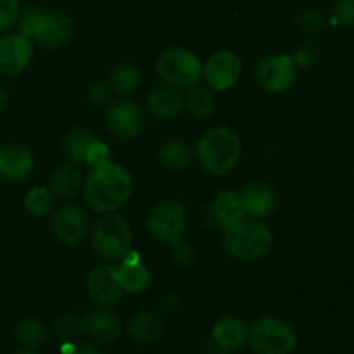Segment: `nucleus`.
Instances as JSON below:
<instances>
[{"label": "nucleus", "mask_w": 354, "mask_h": 354, "mask_svg": "<svg viewBox=\"0 0 354 354\" xmlns=\"http://www.w3.org/2000/svg\"><path fill=\"white\" fill-rule=\"evenodd\" d=\"M133 194V178L123 166L104 162L93 166L83 185V196L90 209L97 213H114L130 201Z\"/></svg>", "instance_id": "f257e3e1"}, {"label": "nucleus", "mask_w": 354, "mask_h": 354, "mask_svg": "<svg viewBox=\"0 0 354 354\" xmlns=\"http://www.w3.org/2000/svg\"><path fill=\"white\" fill-rule=\"evenodd\" d=\"M241 140L237 133L227 127L207 130L197 140L196 156L204 169L211 175H227L241 159Z\"/></svg>", "instance_id": "f03ea898"}, {"label": "nucleus", "mask_w": 354, "mask_h": 354, "mask_svg": "<svg viewBox=\"0 0 354 354\" xmlns=\"http://www.w3.org/2000/svg\"><path fill=\"white\" fill-rule=\"evenodd\" d=\"M223 245L232 258L239 261H259L273 245V235L261 220H242L223 230Z\"/></svg>", "instance_id": "7ed1b4c3"}, {"label": "nucleus", "mask_w": 354, "mask_h": 354, "mask_svg": "<svg viewBox=\"0 0 354 354\" xmlns=\"http://www.w3.org/2000/svg\"><path fill=\"white\" fill-rule=\"evenodd\" d=\"M159 78L175 88H192L203 80L204 64L190 48L173 47L162 52L156 61Z\"/></svg>", "instance_id": "20e7f679"}, {"label": "nucleus", "mask_w": 354, "mask_h": 354, "mask_svg": "<svg viewBox=\"0 0 354 354\" xmlns=\"http://www.w3.org/2000/svg\"><path fill=\"white\" fill-rule=\"evenodd\" d=\"M248 342L256 354H290L296 348V332L286 320L263 317L249 327Z\"/></svg>", "instance_id": "39448f33"}, {"label": "nucleus", "mask_w": 354, "mask_h": 354, "mask_svg": "<svg viewBox=\"0 0 354 354\" xmlns=\"http://www.w3.org/2000/svg\"><path fill=\"white\" fill-rule=\"evenodd\" d=\"M92 248L102 258L121 259L131 248L130 223L120 214L107 213L93 227Z\"/></svg>", "instance_id": "423d86ee"}, {"label": "nucleus", "mask_w": 354, "mask_h": 354, "mask_svg": "<svg viewBox=\"0 0 354 354\" xmlns=\"http://www.w3.org/2000/svg\"><path fill=\"white\" fill-rule=\"evenodd\" d=\"M147 225L152 237L166 244H175L182 241V235L187 228L185 207L175 199L161 201L149 213Z\"/></svg>", "instance_id": "0eeeda50"}, {"label": "nucleus", "mask_w": 354, "mask_h": 354, "mask_svg": "<svg viewBox=\"0 0 354 354\" xmlns=\"http://www.w3.org/2000/svg\"><path fill=\"white\" fill-rule=\"evenodd\" d=\"M297 78V66L290 55L275 54L261 59L254 68V80L265 92L283 93L292 88Z\"/></svg>", "instance_id": "6e6552de"}, {"label": "nucleus", "mask_w": 354, "mask_h": 354, "mask_svg": "<svg viewBox=\"0 0 354 354\" xmlns=\"http://www.w3.org/2000/svg\"><path fill=\"white\" fill-rule=\"evenodd\" d=\"M242 73V61L235 52L218 50L204 64L203 78L216 92L230 90L239 82Z\"/></svg>", "instance_id": "1a4fd4ad"}, {"label": "nucleus", "mask_w": 354, "mask_h": 354, "mask_svg": "<svg viewBox=\"0 0 354 354\" xmlns=\"http://www.w3.org/2000/svg\"><path fill=\"white\" fill-rule=\"evenodd\" d=\"M107 128L113 131L116 137L128 140L140 135L144 130L145 116L142 107L131 100H118L111 104L106 111Z\"/></svg>", "instance_id": "9d476101"}, {"label": "nucleus", "mask_w": 354, "mask_h": 354, "mask_svg": "<svg viewBox=\"0 0 354 354\" xmlns=\"http://www.w3.org/2000/svg\"><path fill=\"white\" fill-rule=\"evenodd\" d=\"M33 61V45L21 33H9L0 38V75L14 76L23 73Z\"/></svg>", "instance_id": "9b49d317"}, {"label": "nucleus", "mask_w": 354, "mask_h": 354, "mask_svg": "<svg viewBox=\"0 0 354 354\" xmlns=\"http://www.w3.org/2000/svg\"><path fill=\"white\" fill-rule=\"evenodd\" d=\"M52 232L66 245H75L85 237L88 230V220L82 207L75 204H64L52 214Z\"/></svg>", "instance_id": "f8f14e48"}, {"label": "nucleus", "mask_w": 354, "mask_h": 354, "mask_svg": "<svg viewBox=\"0 0 354 354\" xmlns=\"http://www.w3.org/2000/svg\"><path fill=\"white\" fill-rule=\"evenodd\" d=\"M73 31L75 24L68 14L61 10H45L35 40L45 48H61L73 37Z\"/></svg>", "instance_id": "ddd939ff"}, {"label": "nucleus", "mask_w": 354, "mask_h": 354, "mask_svg": "<svg viewBox=\"0 0 354 354\" xmlns=\"http://www.w3.org/2000/svg\"><path fill=\"white\" fill-rule=\"evenodd\" d=\"M86 289L90 297L102 306H114L123 296L120 282L116 277V268L113 265H99L88 273Z\"/></svg>", "instance_id": "4468645a"}, {"label": "nucleus", "mask_w": 354, "mask_h": 354, "mask_svg": "<svg viewBox=\"0 0 354 354\" xmlns=\"http://www.w3.org/2000/svg\"><path fill=\"white\" fill-rule=\"evenodd\" d=\"M33 169V154L21 144H6L0 147V176L10 182H21Z\"/></svg>", "instance_id": "2eb2a0df"}, {"label": "nucleus", "mask_w": 354, "mask_h": 354, "mask_svg": "<svg viewBox=\"0 0 354 354\" xmlns=\"http://www.w3.org/2000/svg\"><path fill=\"white\" fill-rule=\"evenodd\" d=\"M241 201L248 216L261 220V218H268L275 209V190L266 182L256 180L242 189Z\"/></svg>", "instance_id": "dca6fc26"}, {"label": "nucleus", "mask_w": 354, "mask_h": 354, "mask_svg": "<svg viewBox=\"0 0 354 354\" xmlns=\"http://www.w3.org/2000/svg\"><path fill=\"white\" fill-rule=\"evenodd\" d=\"M83 332H86L93 341L111 344L121 335V322L113 311L95 310L83 318Z\"/></svg>", "instance_id": "f3484780"}, {"label": "nucleus", "mask_w": 354, "mask_h": 354, "mask_svg": "<svg viewBox=\"0 0 354 354\" xmlns=\"http://www.w3.org/2000/svg\"><path fill=\"white\" fill-rule=\"evenodd\" d=\"M147 107L159 120H173L185 107V97L175 86H156L147 97Z\"/></svg>", "instance_id": "a211bd4d"}, {"label": "nucleus", "mask_w": 354, "mask_h": 354, "mask_svg": "<svg viewBox=\"0 0 354 354\" xmlns=\"http://www.w3.org/2000/svg\"><path fill=\"white\" fill-rule=\"evenodd\" d=\"M166 325L159 313L154 311H140L135 315L128 325V335L137 344L149 346L158 342L165 335Z\"/></svg>", "instance_id": "6ab92c4d"}, {"label": "nucleus", "mask_w": 354, "mask_h": 354, "mask_svg": "<svg viewBox=\"0 0 354 354\" xmlns=\"http://www.w3.org/2000/svg\"><path fill=\"white\" fill-rule=\"evenodd\" d=\"M211 214L214 218V223L220 225L223 230L234 227L235 223L245 218L244 206H242L241 194L228 189L218 194L211 204Z\"/></svg>", "instance_id": "aec40b11"}, {"label": "nucleus", "mask_w": 354, "mask_h": 354, "mask_svg": "<svg viewBox=\"0 0 354 354\" xmlns=\"http://www.w3.org/2000/svg\"><path fill=\"white\" fill-rule=\"evenodd\" d=\"M248 324H245L242 318L232 317V315L220 318V320L214 324L213 330H211V339H213L216 344L230 349V351L241 349L242 346L248 342Z\"/></svg>", "instance_id": "412c9836"}, {"label": "nucleus", "mask_w": 354, "mask_h": 354, "mask_svg": "<svg viewBox=\"0 0 354 354\" xmlns=\"http://www.w3.org/2000/svg\"><path fill=\"white\" fill-rule=\"evenodd\" d=\"M82 185V171L75 162L59 165L57 168H54V171L50 173V178H48V189L54 194V197H61V199H71V197L78 196Z\"/></svg>", "instance_id": "4be33fe9"}, {"label": "nucleus", "mask_w": 354, "mask_h": 354, "mask_svg": "<svg viewBox=\"0 0 354 354\" xmlns=\"http://www.w3.org/2000/svg\"><path fill=\"white\" fill-rule=\"evenodd\" d=\"M114 268H116L118 282H120L123 292L140 294L151 283V272H149V268L144 263L138 261L133 263V265L121 263L120 266H114Z\"/></svg>", "instance_id": "5701e85b"}, {"label": "nucleus", "mask_w": 354, "mask_h": 354, "mask_svg": "<svg viewBox=\"0 0 354 354\" xmlns=\"http://www.w3.org/2000/svg\"><path fill=\"white\" fill-rule=\"evenodd\" d=\"M159 162L169 171H182L190 165L192 152L190 147L182 140H169L159 149Z\"/></svg>", "instance_id": "b1692460"}, {"label": "nucleus", "mask_w": 354, "mask_h": 354, "mask_svg": "<svg viewBox=\"0 0 354 354\" xmlns=\"http://www.w3.org/2000/svg\"><path fill=\"white\" fill-rule=\"evenodd\" d=\"M185 107L197 120H207L216 111V99L211 93V90L196 85L192 88H189V92H187Z\"/></svg>", "instance_id": "393cba45"}, {"label": "nucleus", "mask_w": 354, "mask_h": 354, "mask_svg": "<svg viewBox=\"0 0 354 354\" xmlns=\"http://www.w3.org/2000/svg\"><path fill=\"white\" fill-rule=\"evenodd\" d=\"M111 88L120 95H130L140 85V71L130 62L114 66L109 76Z\"/></svg>", "instance_id": "a878e982"}, {"label": "nucleus", "mask_w": 354, "mask_h": 354, "mask_svg": "<svg viewBox=\"0 0 354 354\" xmlns=\"http://www.w3.org/2000/svg\"><path fill=\"white\" fill-rule=\"evenodd\" d=\"M47 339V327L38 318L28 317L17 324L16 341L28 349L40 348Z\"/></svg>", "instance_id": "bb28decb"}, {"label": "nucleus", "mask_w": 354, "mask_h": 354, "mask_svg": "<svg viewBox=\"0 0 354 354\" xmlns=\"http://www.w3.org/2000/svg\"><path fill=\"white\" fill-rule=\"evenodd\" d=\"M95 135L85 128H75V130L68 131L64 137V152L69 156L73 162H83L85 161V154L92 142L95 140Z\"/></svg>", "instance_id": "cd10ccee"}, {"label": "nucleus", "mask_w": 354, "mask_h": 354, "mask_svg": "<svg viewBox=\"0 0 354 354\" xmlns=\"http://www.w3.org/2000/svg\"><path fill=\"white\" fill-rule=\"evenodd\" d=\"M24 206L33 216H45L54 206V194L48 187H33L24 196Z\"/></svg>", "instance_id": "c85d7f7f"}, {"label": "nucleus", "mask_w": 354, "mask_h": 354, "mask_svg": "<svg viewBox=\"0 0 354 354\" xmlns=\"http://www.w3.org/2000/svg\"><path fill=\"white\" fill-rule=\"evenodd\" d=\"M52 332L61 339H73L83 332V318L73 313H61L52 322Z\"/></svg>", "instance_id": "c756f323"}, {"label": "nucleus", "mask_w": 354, "mask_h": 354, "mask_svg": "<svg viewBox=\"0 0 354 354\" xmlns=\"http://www.w3.org/2000/svg\"><path fill=\"white\" fill-rule=\"evenodd\" d=\"M44 9L37 6H30L19 14V19H17V26H19V33L24 35L30 40H35V35H37L38 26H40V21L44 17Z\"/></svg>", "instance_id": "7c9ffc66"}, {"label": "nucleus", "mask_w": 354, "mask_h": 354, "mask_svg": "<svg viewBox=\"0 0 354 354\" xmlns=\"http://www.w3.org/2000/svg\"><path fill=\"white\" fill-rule=\"evenodd\" d=\"M322 57V47L318 41L308 40L303 41L299 47L296 48V54H294V62H296L297 68H311L313 64H317L318 59Z\"/></svg>", "instance_id": "2f4dec72"}, {"label": "nucleus", "mask_w": 354, "mask_h": 354, "mask_svg": "<svg viewBox=\"0 0 354 354\" xmlns=\"http://www.w3.org/2000/svg\"><path fill=\"white\" fill-rule=\"evenodd\" d=\"M324 21L325 19L322 10L313 9V7L301 10L296 17L297 28L304 31V33H317V31H320L324 28Z\"/></svg>", "instance_id": "473e14b6"}, {"label": "nucleus", "mask_w": 354, "mask_h": 354, "mask_svg": "<svg viewBox=\"0 0 354 354\" xmlns=\"http://www.w3.org/2000/svg\"><path fill=\"white\" fill-rule=\"evenodd\" d=\"M332 23L354 28V0H335L332 7Z\"/></svg>", "instance_id": "72a5a7b5"}, {"label": "nucleus", "mask_w": 354, "mask_h": 354, "mask_svg": "<svg viewBox=\"0 0 354 354\" xmlns=\"http://www.w3.org/2000/svg\"><path fill=\"white\" fill-rule=\"evenodd\" d=\"M21 14L19 0H0V31H7L17 23Z\"/></svg>", "instance_id": "f704fd0d"}, {"label": "nucleus", "mask_w": 354, "mask_h": 354, "mask_svg": "<svg viewBox=\"0 0 354 354\" xmlns=\"http://www.w3.org/2000/svg\"><path fill=\"white\" fill-rule=\"evenodd\" d=\"M111 161V151L109 147H107L106 144H104L100 138H95V140L92 142V145L88 147V151H86L85 154V165H88L90 168H93V166H99V165H104V162Z\"/></svg>", "instance_id": "c9c22d12"}, {"label": "nucleus", "mask_w": 354, "mask_h": 354, "mask_svg": "<svg viewBox=\"0 0 354 354\" xmlns=\"http://www.w3.org/2000/svg\"><path fill=\"white\" fill-rule=\"evenodd\" d=\"M171 245V254L173 259L182 265H187V263H192L194 259V251L189 244H183L182 241L175 242V244H169Z\"/></svg>", "instance_id": "e433bc0d"}, {"label": "nucleus", "mask_w": 354, "mask_h": 354, "mask_svg": "<svg viewBox=\"0 0 354 354\" xmlns=\"http://www.w3.org/2000/svg\"><path fill=\"white\" fill-rule=\"evenodd\" d=\"M111 88L106 85H95L92 90H90V102L95 104V106H104V104L109 100Z\"/></svg>", "instance_id": "4c0bfd02"}, {"label": "nucleus", "mask_w": 354, "mask_h": 354, "mask_svg": "<svg viewBox=\"0 0 354 354\" xmlns=\"http://www.w3.org/2000/svg\"><path fill=\"white\" fill-rule=\"evenodd\" d=\"M71 354H104L102 349L97 348L95 344H90V342H83V344H75Z\"/></svg>", "instance_id": "58836bf2"}, {"label": "nucleus", "mask_w": 354, "mask_h": 354, "mask_svg": "<svg viewBox=\"0 0 354 354\" xmlns=\"http://www.w3.org/2000/svg\"><path fill=\"white\" fill-rule=\"evenodd\" d=\"M180 306V301L176 296H166L165 299H161V308L166 313H175Z\"/></svg>", "instance_id": "ea45409f"}, {"label": "nucleus", "mask_w": 354, "mask_h": 354, "mask_svg": "<svg viewBox=\"0 0 354 354\" xmlns=\"http://www.w3.org/2000/svg\"><path fill=\"white\" fill-rule=\"evenodd\" d=\"M204 354H232V351L230 349L223 348V346L216 344L213 339H209V341H207V344L204 346Z\"/></svg>", "instance_id": "a19ab883"}, {"label": "nucleus", "mask_w": 354, "mask_h": 354, "mask_svg": "<svg viewBox=\"0 0 354 354\" xmlns=\"http://www.w3.org/2000/svg\"><path fill=\"white\" fill-rule=\"evenodd\" d=\"M7 100H9V95H7L6 86H3L2 83H0V114H2L3 111H6V107H7Z\"/></svg>", "instance_id": "79ce46f5"}, {"label": "nucleus", "mask_w": 354, "mask_h": 354, "mask_svg": "<svg viewBox=\"0 0 354 354\" xmlns=\"http://www.w3.org/2000/svg\"><path fill=\"white\" fill-rule=\"evenodd\" d=\"M16 354H38V353L31 351V349H23V351H19V353H16Z\"/></svg>", "instance_id": "37998d69"}]
</instances>
